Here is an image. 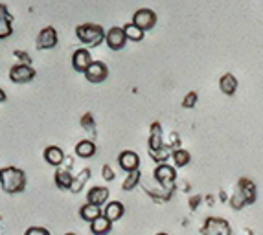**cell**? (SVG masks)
Here are the masks:
<instances>
[{
  "label": "cell",
  "instance_id": "6da1fadb",
  "mask_svg": "<svg viewBox=\"0 0 263 235\" xmlns=\"http://www.w3.org/2000/svg\"><path fill=\"white\" fill-rule=\"evenodd\" d=\"M26 173L18 167L8 166L0 169V187L6 193H21L26 189Z\"/></svg>",
  "mask_w": 263,
  "mask_h": 235
},
{
  "label": "cell",
  "instance_id": "7a4b0ae2",
  "mask_svg": "<svg viewBox=\"0 0 263 235\" xmlns=\"http://www.w3.org/2000/svg\"><path fill=\"white\" fill-rule=\"evenodd\" d=\"M105 33L103 26L94 24V22H83L76 26V35H78L79 43H83L85 48H94L98 44H101L105 41Z\"/></svg>",
  "mask_w": 263,
  "mask_h": 235
},
{
  "label": "cell",
  "instance_id": "3957f363",
  "mask_svg": "<svg viewBox=\"0 0 263 235\" xmlns=\"http://www.w3.org/2000/svg\"><path fill=\"white\" fill-rule=\"evenodd\" d=\"M201 235H232V226L223 217H208L201 226Z\"/></svg>",
  "mask_w": 263,
  "mask_h": 235
},
{
  "label": "cell",
  "instance_id": "277c9868",
  "mask_svg": "<svg viewBox=\"0 0 263 235\" xmlns=\"http://www.w3.org/2000/svg\"><path fill=\"white\" fill-rule=\"evenodd\" d=\"M153 177L158 182V186L164 187V189H173V187H175L177 171H175V167L170 166V164H160V166L155 167Z\"/></svg>",
  "mask_w": 263,
  "mask_h": 235
},
{
  "label": "cell",
  "instance_id": "5b68a950",
  "mask_svg": "<svg viewBox=\"0 0 263 235\" xmlns=\"http://www.w3.org/2000/svg\"><path fill=\"white\" fill-rule=\"evenodd\" d=\"M133 24L140 28L142 31H147V30H153L155 24H157V13H155L153 9L149 8H142V9H136L135 15H133Z\"/></svg>",
  "mask_w": 263,
  "mask_h": 235
},
{
  "label": "cell",
  "instance_id": "8992f818",
  "mask_svg": "<svg viewBox=\"0 0 263 235\" xmlns=\"http://www.w3.org/2000/svg\"><path fill=\"white\" fill-rule=\"evenodd\" d=\"M35 77V68L31 65H24V63H17L9 68V79L13 83H28Z\"/></svg>",
  "mask_w": 263,
  "mask_h": 235
},
{
  "label": "cell",
  "instance_id": "52a82bcc",
  "mask_svg": "<svg viewBox=\"0 0 263 235\" xmlns=\"http://www.w3.org/2000/svg\"><path fill=\"white\" fill-rule=\"evenodd\" d=\"M57 41H59V35H57V30L53 26H44L43 30L37 35V48L39 50H50L55 48Z\"/></svg>",
  "mask_w": 263,
  "mask_h": 235
},
{
  "label": "cell",
  "instance_id": "ba28073f",
  "mask_svg": "<svg viewBox=\"0 0 263 235\" xmlns=\"http://www.w3.org/2000/svg\"><path fill=\"white\" fill-rule=\"evenodd\" d=\"M105 43L110 50H122L125 48L127 44V37H125V31L120 26H112L110 30H107L105 33Z\"/></svg>",
  "mask_w": 263,
  "mask_h": 235
},
{
  "label": "cell",
  "instance_id": "9c48e42d",
  "mask_svg": "<svg viewBox=\"0 0 263 235\" xmlns=\"http://www.w3.org/2000/svg\"><path fill=\"white\" fill-rule=\"evenodd\" d=\"M107 75H109V68L103 61H92V65L85 70V77L90 83H101L107 79Z\"/></svg>",
  "mask_w": 263,
  "mask_h": 235
},
{
  "label": "cell",
  "instance_id": "30bf717a",
  "mask_svg": "<svg viewBox=\"0 0 263 235\" xmlns=\"http://www.w3.org/2000/svg\"><path fill=\"white\" fill-rule=\"evenodd\" d=\"M90 65H92V55H90L88 48L81 46V48L74 50V53H72V68L85 74V70H87Z\"/></svg>",
  "mask_w": 263,
  "mask_h": 235
},
{
  "label": "cell",
  "instance_id": "8fae6325",
  "mask_svg": "<svg viewBox=\"0 0 263 235\" xmlns=\"http://www.w3.org/2000/svg\"><path fill=\"white\" fill-rule=\"evenodd\" d=\"M118 164L125 173H133V171L140 169V158L135 151H122L118 154Z\"/></svg>",
  "mask_w": 263,
  "mask_h": 235
},
{
  "label": "cell",
  "instance_id": "7c38bea8",
  "mask_svg": "<svg viewBox=\"0 0 263 235\" xmlns=\"http://www.w3.org/2000/svg\"><path fill=\"white\" fill-rule=\"evenodd\" d=\"M109 193H110L109 187H105V186H92L87 191V202H90V204L103 208V206L109 202Z\"/></svg>",
  "mask_w": 263,
  "mask_h": 235
},
{
  "label": "cell",
  "instance_id": "4fadbf2b",
  "mask_svg": "<svg viewBox=\"0 0 263 235\" xmlns=\"http://www.w3.org/2000/svg\"><path fill=\"white\" fill-rule=\"evenodd\" d=\"M123 213H125V206H123L120 201H109L105 206H103V217H107L110 222L122 219Z\"/></svg>",
  "mask_w": 263,
  "mask_h": 235
},
{
  "label": "cell",
  "instance_id": "5bb4252c",
  "mask_svg": "<svg viewBox=\"0 0 263 235\" xmlns=\"http://www.w3.org/2000/svg\"><path fill=\"white\" fill-rule=\"evenodd\" d=\"M43 156H44V160L48 162L50 166L59 167L63 162H65V152H63L61 147H57V145H48V147H44Z\"/></svg>",
  "mask_w": 263,
  "mask_h": 235
},
{
  "label": "cell",
  "instance_id": "9a60e30c",
  "mask_svg": "<svg viewBox=\"0 0 263 235\" xmlns=\"http://www.w3.org/2000/svg\"><path fill=\"white\" fill-rule=\"evenodd\" d=\"M53 180H55V186L59 189H68L70 191V186L74 182V177L70 173V167H59L53 174Z\"/></svg>",
  "mask_w": 263,
  "mask_h": 235
},
{
  "label": "cell",
  "instance_id": "2e32d148",
  "mask_svg": "<svg viewBox=\"0 0 263 235\" xmlns=\"http://www.w3.org/2000/svg\"><path fill=\"white\" fill-rule=\"evenodd\" d=\"M79 215H81V219H83V221L94 222V221H98L101 215H103V208L90 204V202H85V204L79 208Z\"/></svg>",
  "mask_w": 263,
  "mask_h": 235
},
{
  "label": "cell",
  "instance_id": "e0dca14e",
  "mask_svg": "<svg viewBox=\"0 0 263 235\" xmlns=\"http://www.w3.org/2000/svg\"><path fill=\"white\" fill-rule=\"evenodd\" d=\"M237 189H241L243 193H245L247 201H249V204H254L256 199H258V189H256V184L252 182L250 179H239V182H237Z\"/></svg>",
  "mask_w": 263,
  "mask_h": 235
},
{
  "label": "cell",
  "instance_id": "ac0fdd59",
  "mask_svg": "<svg viewBox=\"0 0 263 235\" xmlns=\"http://www.w3.org/2000/svg\"><path fill=\"white\" fill-rule=\"evenodd\" d=\"M219 88H221V92H223V94H227V96H234V94H236V90H237V79H236V75L230 74V72H228V74L221 75Z\"/></svg>",
  "mask_w": 263,
  "mask_h": 235
},
{
  "label": "cell",
  "instance_id": "d6986e66",
  "mask_svg": "<svg viewBox=\"0 0 263 235\" xmlns=\"http://www.w3.org/2000/svg\"><path fill=\"white\" fill-rule=\"evenodd\" d=\"M76 154L79 158H90L96 154V144H94L92 140H79L78 144H76Z\"/></svg>",
  "mask_w": 263,
  "mask_h": 235
},
{
  "label": "cell",
  "instance_id": "ffe728a7",
  "mask_svg": "<svg viewBox=\"0 0 263 235\" xmlns=\"http://www.w3.org/2000/svg\"><path fill=\"white\" fill-rule=\"evenodd\" d=\"M110 228H112V222L107 217H103V215H101L98 221L90 222V231H92L94 235H107L110 231Z\"/></svg>",
  "mask_w": 263,
  "mask_h": 235
},
{
  "label": "cell",
  "instance_id": "44dd1931",
  "mask_svg": "<svg viewBox=\"0 0 263 235\" xmlns=\"http://www.w3.org/2000/svg\"><path fill=\"white\" fill-rule=\"evenodd\" d=\"M122 28H123V31H125V37H127V41H133V43H140V41L144 39L145 31H142L140 28L136 26V24H133V22H125Z\"/></svg>",
  "mask_w": 263,
  "mask_h": 235
},
{
  "label": "cell",
  "instance_id": "7402d4cb",
  "mask_svg": "<svg viewBox=\"0 0 263 235\" xmlns=\"http://www.w3.org/2000/svg\"><path fill=\"white\" fill-rule=\"evenodd\" d=\"M171 160H173V167H186L190 164V160H192V156H190V152L186 149L179 147L171 152Z\"/></svg>",
  "mask_w": 263,
  "mask_h": 235
},
{
  "label": "cell",
  "instance_id": "603a6c76",
  "mask_svg": "<svg viewBox=\"0 0 263 235\" xmlns=\"http://www.w3.org/2000/svg\"><path fill=\"white\" fill-rule=\"evenodd\" d=\"M88 179H90V169H88V167H85V169L79 171L78 177H74V182H72V186H70V191L72 193H79L81 189H83V186L87 184Z\"/></svg>",
  "mask_w": 263,
  "mask_h": 235
},
{
  "label": "cell",
  "instance_id": "cb8c5ba5",
  "mask_svg": "<svg viewBox=\"0 0 263 235\" xmlns=\"http://www.w3.org/2000/svg\"><path fill=\"white\" fill-rule=\"evenodd\" d=\"M171 152H173V149H170V147L166 145V147L157 149V151L149 149V156L153 158L155 162H158V166H160V164H167V160L171 158Z\"/></svg>",
  "mask_w": 263,
  "mask_h": 235
},
{
  "label": "cell",
  "instance_id": "d4e9b609",
  "mask_svg": "<svg viewBox=\"0 0 263 235\" xmlns=\"http://www.w3.org/2000/svg\"><path fill=\"white\" fill-rule=\"evenodd\" d=\"M142 182V173L140 169L138 171H133V173H127V177H125V180H123L122 187L125 189V191H133L138 184Z\"/></svg>",
  "mask_w": 263,
  "mask_h": 235
},
{
  "label": "cell",
  "instance_id": "484cf974",
  "mask_svg": "<svg viewBox=\"0 0 263 235\" xmlns=\"http://www.w3.org/2000/svg\"><path fill=\"white\" fill-rule=\"evenodd\" d=\"M230 206H232L234 209H241V208H245V206H250L249 204V201H247V197H245V193L241 191V189H236V191L232 193V197H230Z\"/></svg>",
  "mask_w": 263,
  "mask_h": 235
},
{
  "label": "cell",
  "instance_id": "4316f807",
  "mask_svg": "<svg viewBox=\"0 0 263 235\" xmlns=\"http://www.w3.org/2000/svg\"><path fill=\"white\" fill-rule=\"evenodd\" d=\"M81 127L87 129L90 134H98L96 132V120H94V116L90 112H85L83 116H81Z\"/></svg>",
  "mask_w": 263,
  "mask_h": 235
},
{
  "label": "cell",
  "instance_id": "83f0119b",
  "mask_svg": "<svg viewBox=\"0 0 263 235\" xmlns=\"http://www.w3.org/2000/svg\"><path fill=\"white\" fill-rule=\"evenodd\" d=\"M13 18H0V39H6L13 33Z\"/></svg>",
  "mask_w": 263,
  "mask_h": 235
},
{
  "label": "cell",
  "instance_id": "f1b7e54d",
  "mask_svg": "<svg viewBox=\"0 0 263 235\" xmlns=\"http://www.w3.org/2000/svg\"><path fill=\"white\" fill-rule=\"evenodd\" d=\"M147 145H149V149L157 151V149L166 147V140H164V136H149V140H147Z\"/></svg>",
  "mask_w": 263,
  "mask_h": 235
},
{
  "label": "cell",
  "instance_id": "f546056e",
  "mask_svg": "<svg viewBox=\"0 0 263 235\" xmlns=\"http://www.w3.org/2000/svg\"><path fill=\"white\" fill-rule=\"evenodd\" d=\"M197 101H199L197 92H188L184 96V100H182V107H184V109H193Z\"/></svg>",
  "mask_w": 263,
  "mask_h": 235
},
{
  "label": "cell",
  "instance_id": "4dcf8cb0",
  "mask_svg": "<svg viewBox=\"0 0 263 235\" xmlns=\"http://www.w3.org/2000/svg\"><path fill=\"white\" fill-rule=\"evenodd\" d=\"M13 55L18 59V63H24V65H31V57L28 52H22V50H15Z\"/></svg>",
  "mask_w": 263,
  "mask_h": 235
},
{
  "label": "cell",
  "instance_id": "1f68e13d",
  "mask_svg": "<svg viewBox=\"0 0 263 235\" xmlns=\"http://www.w3.org/2000/svg\"><path fill=\"white\" fill-rule=\"evenodd\" d=\"M24 235H50V231L43 226H30L24 231Z\"/></svg>",
  "mask_w": 263,
  "mask_h": 235
},
{
  "label": "cell",
  "instance_id": "d6a6232c",
  "mask_svg": "<svg viewBox=\"0 0 263 235\" xmlns=\"http://www.w3.org/2000/svg\"><path fill=\"white\" fill-rule=\"evenodd\" d=\"M101 177H103V179H105L107 182H110V180H114V177H116V174H114L112 167H110L109 164H105V166L101 167Z\"/></svg>",
  "mask_w": 263,
  "mask_h": 235
},
{
  "label": "cell",
  "instance_id": "836d02e7",
  "mask_svg": "<svg viewBox=\"0 0 263 235\" xmlns=\"http://www.w3.org/2000/svg\"><path fill=\"white\" fill-rule=\"evenodd\" d=\"M149 136H164V132H162V125L158 122H153L149 125Z\"/></svg>",
  "mask_w": 263,
  "mask_h": 235
},
{
  "label": "cell",
  "instance_id": "e575fe53",
  "mask_svg": "<svg viewBox=\"0 0 263 235\" xmlns=\"http://www.w3.org/2000/svg\"><path fill=\"white\" fill-rule=\"evenodd\" d=\"M0 18H13V15L9 13L8 6L2 4V2H0Z\"/></svg>",
  "mask_w": 263,
  "mask_h": 235
},
{
  "label": "cell",
  "instance_id": "d590c367",
  "mask_svg": "<svg viewBox=\"0 0 263 235\" xmlns=\"http://www.w3.org/2000/svg\"><path fill=\"white\" fill-rule=\"evenodd\" d=\"M199 202H201V197H193L192 201H190V208H192V209H195V208H197V204H199Z\"/></svg>",
  "mask_w": 263,
  "mask_h": 235
},
{
  "label": "cell",
  "instance_id": "8d00e7d4",
  "mask_svg": "<svg viewBox=\"0 0 263 235\" xmlns=\"http://www.w3.org/2000/svg\"><path fill=\"white\" fill-rule=\"evenodd\" d=\"M219 199H221V201H223V202L230 201V199H228V195H227V193H224V191H219Z\"/></svg>",
  "mask_w": 263,
  "mask_h": 235
},
{
  "label": "cell",
  "instance_id": "74e56055",
  "mask_svg": "<svg viewBox=\"0 0 263 235\" xmlns=\"http://www.w3.org/2000/svg\"><path fill=\"white\" fill-rule=\"evenodd\" d=\"M6 100H8V96H6V92L0 88V103H4Z\"/></svg>",
  "mask_w": 263,
  "mask_h": 235
},
{
  "label": "cell",
  "instance_id": "f35d334b",
  "mask_svg": "<svg viewBox=\"0 0 263 235\" xmlns=\"http://www.w3.org/2000/svg\"><path fill=\"white\" fill-rule=\"evenodd\" d=\"M157 235H167L166 231H160V233H157Z\"/></svg>",
  "mask_w": 263,
  "mask_h": 235
},
{
  "label": "cell",
  "instance_id": "ab89813d",
  "mask_svg": "<svg viewBox=\"0 0 263 235\" xmlns=\"http://www.w3.org/2000/svg\"><path fill=\"white\" fill-rule=\"evenodd\" d=\"M65 235H78V233H72V231H70V233H65Z\"/></svg>",
  "mask_w": 263,
  "mask_h": 235
}]
</instances>
